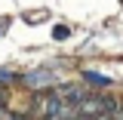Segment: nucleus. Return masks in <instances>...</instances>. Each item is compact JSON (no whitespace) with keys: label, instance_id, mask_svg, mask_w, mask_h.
Wrapping results in <instances>:
<instances>
[{"label":"nucleus","instance_id":"423d86ee","mask_svg":"<svg viewBox=\"0 0 123 120\" xmlns=\"http://www.w3.org/2000/svg\"><path fill=\"white\" fill-rule=\"evenodd\" d=\"M0 80H12V71H0Z\"/></svg>","mask_w":123,"mask_h":120},{"label":"nucleus","instance_id":"0eeeda50","mask_svg":"<svg viewBox=\"0 0 123 120\" xmlns=\"http://www.w3.org/2000/svg\"><path fill=\"white\" fill-rule=\"evenodd\" d=\"M3 28H6V19H3V22H0V31H3Z\"/></svg>","mask_w":123,"mask_h":120},{"label":"nucleus","instance_id":"f03ea898","mask_svg":"<svg viewBox=\"0 0 123 120\" xmlns=\"http://www.w3.org/2000/svg\"><path fill=\"white\" fill-rule=\"evenodd\" d=\"M49 83H55V71L52 68H40V71H28L25 74V86H31V89H43Z\"/></svg>","mask_w":123,"mask_h":120},{"label":"nucleus","instance_id":"f257e3e1","mask_svg":"<svg viewBox=\"0 0 123 120\" xmlns=\"http://www.w3.org/2000/svg\"><path fill=\"white\" fill-rule=\"evenodd\" d=\"M114 111H117V102L111 95H86L77 105V117L80 120H98L105 114H114Z\"/></svg>","mask_w":123,"mask_h":120},{"label":"nucleus","instance_id":"6e6552de","mask_svg":"<svg viewBox=\"0 0 123 120\" xmlns=\"http://www.w3.org/2000/svg\"><path fill=\"white\" fill-rule=\"evenodd\" d=\"M12 120H25V117H18V114H12Z\"/></svg>","mask_w":123,"mask_h":120},{"label":"nucleus","instance_id":"7ed1b4c3","mask_svg":"<svg viewBox=\"0 0 123 120\" xmlns=\"http://www.w3.org/2000/svg\"><path fill=\"white\" fill-rule=\"evenodd\" d=\"M55 99H62L65 105H71V102H74V105H80V102L86 99V89H83V86H77V83H65V86H59V89H55Z\"/></svg>","mask_w":123,"mask_h":120},{"label":"nucleus","instance_id":"1a4fd4ad","mask_svg":"<svg viewBox=\"0 0 123 120\" xmlns=\"http://www.w3.org/2000/svg\"><path fill=\"white\" fill-rule=\"evenodd\" d=\"M0 108H3V105H0Z\"/></svg>","mask_w":123,"mask_h":120},{"label":"nucleus","instance_id":"39448f33","mask_svg":"<svg viewBox=\"0 0 123 120\" xmlns=\"http://www.w3.org/2000/svg\"><path fill=\"white\" fill-rule=\"evenodd\" d=\"M52 34H55V40H65V37H68V34H71V31L65 28V25H59V28L52 31Z\"/></svg>","mask_w":123,"mask_h":120},{"label":"nucleus","instance_id":"20e7f679","mask_svg":"<svg viewBox=\"0 0 123 120\" xmlns=\"http://www.w3.org/2000/svg\"><path fill=\"white\" fill-rule=\"evenodd\" d=\"M86 80H89V83H98V86H108V83H111V77H105V74H95V71H86Z\"/></svg>","mask_w":123,"mask_h":120}]
</instances>
